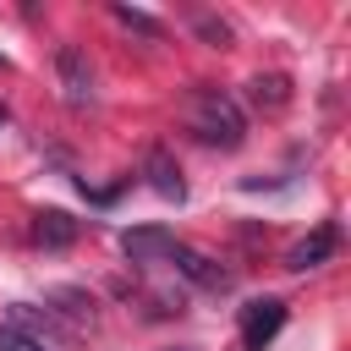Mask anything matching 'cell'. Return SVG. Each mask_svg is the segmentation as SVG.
<instances>
[{
	"instance_id": "3957f363",
	"label": "cell",
	"mask_w": 351,
	"mask_h": 351,
	"mask_svg": "<svg viewBox=\"0 0 351 351\" xmlns=\"http://www.w3.org/2000/svg\"><path fill=\"white\" fill-rule=\"evenodd\" d=\"M165 263H176V274L192 280V285H203V291H230V269H219L208 252H197V247H186V241H176Z\"/></svg>"
},
{
	"instance_id": "4fadbf2b",
	"label": "cell",
	"mask_w": 351,
	"mask_h": 351,
	"mask_svg": "<svg viewBox=\"0 0 351 351\" xmlns=\"http://www.w3.org/2000/svg\"><path fill=\"white\" fill-rule=\"evenodd\" d=\"M0 126H5V104H0Z\"/></svg>"
},
{
	"instance_id": "6da1fadb",
	"label": "cell",
	"mask_w": 351,
	"mask_h": 351,
	"mask_svg": "<svg viewBox=\"0 0 351 351\" xmlns=\"http://www.w3.org/2000/svg\"><path fill=\"white\" fill-rule=\"evenodd\" d=\"M181 121L208 148H241L247 143V115L225 88H192L186 104H181Z\"/></svg>"
},
{
	"instance_id": "5b68a950",
	"label": "cell",
	"mask_w": 351,
	"mask_h": 351,
	"mask_svg": "<svg viewBox=\"0 0 351 351\" xmlns=\"http://www.w3.org/2000/svg\"><path fill=\"white\" fill-rule=\"evenodd\" d=\"M335 247H340V230L324 219V225H313L291 252H285V269H296V274H307V269H318V263H329L335 258Z\"/></svg>"
},
{
	"instance_id": "52a82bcc",
	"label": "cell",
	"mask_w": 351,
	"mask_h": 351,
	"mask_svg": "<svg viewBox=\"0 0 351 351\" xmlns=\"http://www.w3.org/2000/svg\"><path fill=\"white\" fill-rule=\"evenodd\" d=\"M170 247H176V230H165V225H137V230L121 236V252L132 263H165Z\"/></svg>"
},
{
	"instance_id": "ba28073f",
	"label": "cell",
	"mask_w": 351,
	"mask_h": 351,
	"mask_svg": "<svg viewBox=\"0 0 351 351\" xmlns=\"http://www.w3.org/2000/svg\"><path fill=\"white\" fill-rule=\"evenodd\" d=\"M33 241H38L44 252H66V247L77 241V219H71L66 208H38V214H33Z\"/></svg>"
},
{
	"instance_id": "30bf717a",
	"label": "cell",
	"mask_w": 351,
	"mask_h": 351,
	"mask_svg": "<svg viewBox=\"0 0 351 351\" xmlns=\"http://www.w3.org/2000/svg\"><path fill=\"white\" fill-rule=\"evenodd\" d=\"M115 22H126V27L143 33V38H165V27H159L148 11H137V5H115Z\"/></svg>"
},
{
	"instance_id": "277c9868",
	"label": "cell",
	"mask_w": 351,
	"mask_h": 351,
	"mask_svg": "<svg viewBox=\"0 0 351 351\" xmlns=\"http://www.w3.org/2000/svg\"><path fill=\"white\" fill-rule=\"evenodd\" d=\"M143 176H148V186L165 197V203H181L186 197V181H181V165H176V154L165 148V143H154L148 154H143Z\"/></svg>"
},
{
	"instance_id": "8992f818",
	"label": "cell",
	"mask_w": 351,
	"mask_h": 351,
	"mask_svg": "<svg viewBox=\"0 0 351 351\" xmlns=\"http://www.w3.org/2000/svg\"><path fill=\"white\" fill-rule=\"evenodd\" d=\"M55 71H60V88H66V104H88L93 99V71H88V55L77 49V44H60V55H55Z\"/></svg>"
},
{
	"instance_id": "9c48e42d",
	"label": "cell",
	"mask_w": 351,
	"mask_h": 351,
	"mask_svg": "<svg viewBox=\"0 0 351 351\" xmlns=\"http://www.w3.org/2000/svg\"><path fill=\"white\" fill-rule=\"evenodd\" d=\"M252 104H263V110H285V104H291V77H280V71L252 77Z\"/></svg>"
},
{
	"instance_id": "8fae6325",
	"label": "cell",
	"mask_w": 351,
	"mask_h": 351,
	"mask_svg": "<svg viewBox=\"0 0 351 351\" xmlns=\"http://www.w3.org/2000/svg\"><path fill=\"white\" fill-rule=\"evenodd\" d=\"M197 33H203V38H208V44H219V49H225V44H230V27H225V22H219V16H197Z\"/></svg>"
},
{
	"instance_id": "7a4b0ae2",
	"label": "cell",
	"mask_w": 351,
	"mask_h": 351,
	"mask_svg": "<svg viewBox=\"0 0 351 351\" xmlns=\"http://www.w3.org/2000/svg\"><path fill=\"white\" fill-rule=\"evenodd\" d=\"M280 329H285V302L280 296H252L241 307V346L247 351H263Z\"/></svg>"
},
{
	"instance_id": "7c38bea8",
	"label": "cell",
	"mask_w": 351,
	"mask_h": 351,
	"mask_svg": "<svg viewBox=\"0 0 351 351\" xmlns=\"http://www.w3.org/2000/svg\"><path fill=\"white\" fill-rule=\"evenodd\" d=\"M0 351H44V346H33L27 335H16L11 324H0Z\"/></svg>"
}]
</instances>
